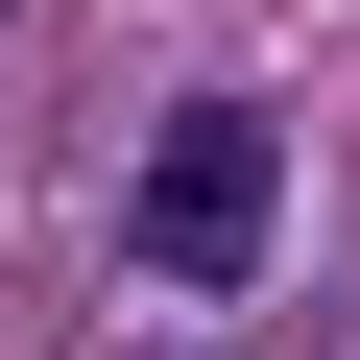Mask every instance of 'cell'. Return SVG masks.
<instances>
[{
	"mask_svg": "<svg viewBox=\"0 0 360 360\" xmlns=\"http://www.w3.org/2000/svg\"><path fill=\"white\" fill-rule=\"evenodd\" d=\"M120 240H144V288H240V264L288 240V120H264V96H193V120L144 144Z\"/></svg>",
	"mask_w": 360,
	"mask_h": 360,
	"instance_id": "6da1fadb",
	"label": "cell"
}]
</instances>
